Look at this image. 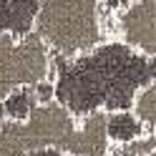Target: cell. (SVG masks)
Returning a JSON list of instances; mask_svg holds the SVG:
<instances>
[{
    "label": "cell",
    "mask_w": 156,
    "mask_h": 156,
    "mask_svg": "<svg viewBox=\"0 0 156 156\" xmlns=\"http://www.w3.org/2000/svg\"><path fill=\"white\" fill-rule=\"evenodd\" d=\"M30 33L53 58L81 61L113 43L111 5L98 0H48L38 5Z\"/></svg>",
    "instance_id": "6da1fadb"
},
{
    "label": "cell",
    "mask_w": 156,
    "mask_h": 156,
    "mask_svg": "<svg viewBox=\"0 0 156 156\" xmlns=\"http://www.w3.org/2000/svg\"><path fill=\"white\" fill-rule=\"evenodd\" d=\"M53 76V55L33 33L0 30V103L23 91L43 88Z\"/></svg>",
    "instance_id": "7a4b0ae2"
},
{
    "label": "cell",
    "mask_w": 156,
    "mask_h": 156,
    "mask_svg": "<svg viewBox=\"0 0 156 156\" xmlns=\"http://www.w3.org/2000/svg\"><path fill=\"white\" fill-rule=\"evenodd\" d=\"M111 35L131 53L156 61V0L111 5Z\"/></svg>",
    "instance_id": "3957f363"
},
{
    "label": "cell",
    "mask_w": 156,
    "mask_h": 156,
    "mask_svg": "<svg viewBox=\"0 0 156 156\" xmlns=\"http://www.w3.org/2000/svg\"><path fill=\"white\" fill-rule=\"evenodd\" d=\"M129 111L133 116V121L144 129V133H149L156 139V78L141 83L133 91Z\"/></svg>",
    "instance_id": "277c9868"
}]
</instances>
